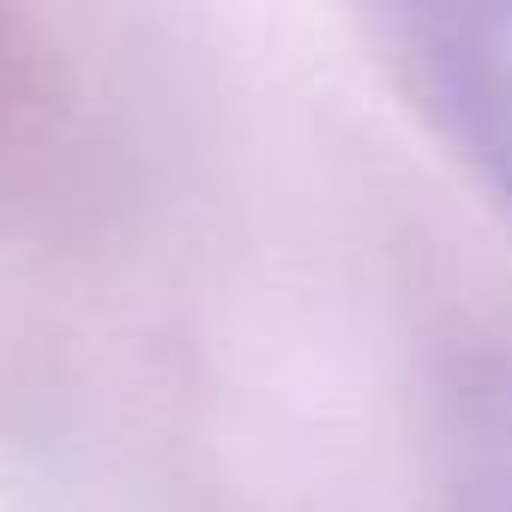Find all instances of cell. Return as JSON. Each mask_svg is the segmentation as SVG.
Segmentation results:
<instances>
[{"label": "cell", "instance_id": "2", "mask_svg": "<svg viewBox=\"0 0 512 512\" xmlns=\"http://www.w3.org/2000/svg\"><path fill=\"white\" fill-rule=\"evenodd\" d=\"M452 488L464 512H512V368H470L446 410Z\"/></svg>", "mask_w": 512, "mask_h": 512}, {"label": "cell", "instance_id": "1", "mask_svg": "<svg viewBox=\"0 0 512 512\" xmlns=\"http://www.w3.org/2000/svg\"><path fill=\"white\" fill-rule=\"evenodd\" d=\"M398 61L512 217V7H416L398 19Z\"/></svg>", "mask_w": 512, "mask_h": 512}]
</instances>
